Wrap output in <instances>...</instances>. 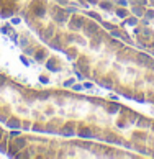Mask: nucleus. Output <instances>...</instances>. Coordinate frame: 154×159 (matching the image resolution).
<instances>
[{"label": "nucleus", "instance_id": "f257e3e1", "mask_svg": "<svg viewBox=\"0 0 154 159\" xmlns=\"http://www.w3.org/2000/svg\"><path fill=\"white\" fill-rule=\"evenodd\" d=\"M82 25H84V18H80V16H74L72 21H70L72 30H79V28H82Z\"/></svg>", "mask_w": 154, "mask_h": 159}, {"label": "nucleus", "instance_id": "f03ea898", "mask_svg": "<svg viewBox=\"0 0 154 159\" xmlns=\"http://www.w3.org/2000/svg\"><path fill=\"white\" fill-rule=\"evenodd\" d=\"M97 31V25L95 23H87V26H85V34L87 36H93Z\"/></svg>", "mask_w": 154, "mask_h": 159}, {"label": "nucleus", "instance_id": "7ed1b4c3", "mask_svg": "<svg viewBox=\"0 0 154 159\" xmlns=\"http://www.w3.org/2000/svg\"><path fill=\"white\" fill-rule=\"evenodd\" d=\"M62 134L64 136H72L74 134V128H72V123H69L66 128H62Z\"/></svg>", "mask_w": 154, "mask_h": 159}, {"label": "nucleus", "instance_id": "20e7f679", "mask_svg": "<svg viewBox=\"0 0 154 159\" xmlns=\"http://www.w3.org/2000/svg\"><path fill=\"white\" fill-rule=\"evenodd\" d=\"M79 136H80V138H92L90 128H82L80 131H79Z\"/></svg>", "mask_w": 154, "mask_h": 159}, {"label": "nucleus", "instance_id": "39448f33", "mask_svg": "<svg viewBox=\"0 0 154 159\" xmlns=\"http://www.w3.org/2000/svg\"><path fill=\"white\" fill-rule=\"evenodd\" d=\"M25 144H26V139L25 138H15V148L16 149L25 148Z\"/></svg>", "mask_w": 154, "mask_h": 159}, {"label": "nucleus", "instance_id": "423d86ee", "mask_svg": "<svg viewBox=\"0 0 154 159\" xmlns=\"http://www.w3.org/2000/svg\"><path fill=\"white\" fill-rule=\"evenodd\" d=\"M66 20H67V15L64 13V10H59V13L56 15V21L57 23H64Z\"/></svg>", "mask_w": 154, "mask_h": 159}, {"label": "nucleus", "instance_id": "0eeeda50", "mask_svg": "<svg viewBox=\"0 0 154 159\" xmlns=\"http://www.w3.org/2000/svg\"><path fill=\"white\" fill-rule=\"evenodd\" d=\"M138 61H139V64H144V66H147V64H149V61H151V57L146 56V54H139V56H138Z\"/></svg>", "mask_w": 154, "mask_h": 159}, {"label": "nucleus", "instance_id": "6e6552de", "mask_svg": "<svg viewBox=\"0 0 154 159\" xmlns=\"http://www.w3.org/2000/svg\"><path fill=\"white\" fill-rule=\"evenodd\" d=\"M149 125H151V121L147 120V118H139V120H138V126H139V128H147Z\"/></svg>", "mask_w": 154, "mask_h": 159}, {"label": "nucleus", "instance_id": "1a4fd4ad", "mask_svg": "<svg viewBox=\"0 0 154 159\" xmlns=\"http://www.w3.org/2000/svg\"><path fill=\"white\" fill-rule=\"evenodd\" d=\"M7 125H8L10 128H20V121L16 120V118H10V120L7 121Z\"/></svg>", "mask_w": 154, "mask_h": 159}, {"label": "nucleus", "instance_id": "9d476101", "mask_svg": "<svg viewBox=\"0 0 154 159\" xmlns=\"http://www.w3.org/2000/svg\"><path fill=\"white\" fill-rule=\"evenodd\" d=\"M108 110H110V113H116V111L120 110V105H118V103H111L108 107Z\"/></svg>", "mask_w": 154, "mask_h": 159}, {"label": "nucleus", "instance_id": "9b49d317", "mask_svg": "<svg viewBox=\"0 0 154 159\" xmlns=\"http://www.w3.org/2000/svg\"><path fill=\"white\" fill-rule=\"evenodd\" d=\"M100 7H102L103 10H111V3L110 2H102V3H100Z\"/></svg>", "mask_w": 154, "mask_h": 159}, {"label": "nucleus", "instance_id": "f8f14e48", "mask_svg": "<svg viewBox=\"0 0 154 159\" xmlns=\"http://www.w3.org/2000/svg\"><path fill=\"white\" fill-rule=\"evenodd\" d=\"M136 23H138V20H136L134 16H131V18H128V20H126V25H131V26H134Z\"/></svg>", "mask_w": 154, "mask_h": 159}, {"label": "nucleus", "instance_id": "ddd939ff", "mask_svg": "<svg viewBox=\"0 0 154 159\" xmlns=\"http://www.w3.org/2000/svg\"><path fill=\"white\" fill-rule=\"evenodd\" d=\"M46 56V52L44 51H39V52H36V59L38 61H43V57Z\"/></svg>", "mask_w": 154, "mask_h": 159}, {"label": "nucleus", "instance_id": "4468645a", "mask_svg": "<svg viewBox=\"0 0 154 159\" xmlns=\"http://www.w3.org/2000/svg\"><path fill=\"white\" fill-rule=\"evenodd\" d=\"M133 11H134L136 15H143L144 13V10L143 8H138V7H133Z\"/></svg>", "mask_w": 154, "mask_h": 159}, {"label": "nucleus", "instance_id": "2eb2a0df", "mask_svg": "<svg viewBox=\"0 0 154 159\" xmlns=\"http://www.w3.org/2000/svg\"><path fill=\"white\" fill-rule=\"evenodd\" d=\"M116 15L118 16H126V10H116Z\"/></svg>", "mask_w": 154, "mask_h": 159}, {"label": "nucleus", "instance_id": "dca6fc26", "mask_svg": "<svg viewBox=\"0 0 154 159\" xmlns=\"http://www.w3.org/2000/svg\"><path fill=\"white\" fill-rule=\"evenodd\" d=\"M88 16H92V18H95V20H100V15H98V13H93V11H90V13H88Z\"/></svg>", "mask_w": 154, "mask_h": 159}, {"label": "nucleus", "instance_id": "f3484780", "mask_svg": "<svg viewBox=\"0 0 154 159\" xmlns=\"http://www.w3.org/2000/svg\"><path fill=\"white\" fill-rule=\"evenodd\" d=\"M146 18H154V11H152V10L146 11Z\"/></svg>", "mask_w": 154, "mask_h": 159}, {"label": "nucleus", "instance_id": "a211bd4d", "mask_svg": "<svg viewBox=\"0 0 154 159\" xmlns=\"http://www.w3.org/2000/svg\"><path fill=\"white\" fill-rule=\"evenodd\" d=\"M103 26L106 28V30H113V25H110V23H103Z\"/></svg>", "mask_w": 154, "mask_h": 159}, {"label": "nucleus", "instance_id": "6ab92c4d", "mask_svg": "<svg viewBox=\"0 0 154 159\" xmlns=\"http://www.w3.org/2000/svg\"><path fill=\"white\" fill-rule=\"evenodd\" d=\"M72 82H74L72 79H69V80H66V82H64V85H66V87H69L70 84H72Z\"/></svg>", "mask_w": 154, "mask_h": 159}, {"label": "nucleus", "instance_id": "aec40b11", "mask_svg": "<svg viewBox=\"0 0 154 159\" xmlns=\"http://www.w3.org/2000/svg\"><path fill=\"white\" fill-rule=\"evenodd\" d=\"M116 3H118V5H126V0H118Z\"/></svg>", "mask_w": 154, "mask_h": 159}, {"label": "nucleus", "instance_id": "412c9836", "mask_svg": "<svg viewBox=\"0 0 154 159\" xmlns=\"http://www.w3.org/2000/svg\"><path fill=\"white\" fill-rule=\"evenodd\" d=\"M57 2H59V3H64V5H66V3H69V0H57Z\"/></svg>", "mask_w": 154, "mask_h": 159}, {"label": "nucleus", "instance_id": "4be33fe9", "mask_svg": "<svg viewBox=\"0 0 154 159\" xmlns=\"http://www.w3.org/2000/svg\"><path fill=\"white\" fill-rule=\"evenodd\" d=\"M3 82H5V79L2 77V75H0V84H3Z\"/></svg>", "mask_w": 154, "mask_h": 159}, {"label": "nucleus", "instance_id": "5701e85b", "mask_svg": "<svg viewBox=\"0 0 154 159\" xmlns=\"http://www.w3.org/2000/svg\"><path fill=\"white\" fill-rule=\"evenodd\" d=\"M88 2H92V3H95V2H97V0H88Z\"/></svg>", "mask_w": 154, "mask_h": 159}, {"label": "nucleus", "instance_id": "b1692460", "mask_svg": "<svg viewBox=\"0 0 154 159\" xmlns=\"http://www.w3.org/2000/svg\"><path fill=\"white\" fill-rule=\"evenodd\" d=\"M151 2H152V3H154V0H151Z\"/></svg>", "mask_w": 154, "mask_h": 159}, {"label": "nucleus", "instance_id": "393cba45", "mask_svg": "<svg viewBox=\"0 0 154 159\" xmlns=\"http://www.w3.org/2000/svg\"><path fill=\"white\" fill-rule=\"evenodd\" d=\"M152 125H154V123H152ZM152 129H154V126H152Z\"/></svg>", "mask_w": 154, "mask_h": 159}, {"label": "nucleus", "instance_id": "a878e982", "mask_svg": "<svg viewBox=\"0 0 154 159\" xmlns=\"http://www.w3.org/2000/svg\"><path fill=\"white\" fill-rule=\"evenodd\" d=\"M152 48H154V43H152Z\"/></svg>", "mask_w": 154, "mask_h": 159}]
</instances>
